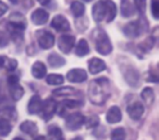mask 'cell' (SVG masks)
<instances>
[{"label": "cell", "instance_id": "cell-15", "mask_svg": "<svg viewBox=\"0 0 159 140\" xmlns=\"http://www.w3.org/2000/svg\"><path fill=\"white\" fill-rule=\"evenodd\" d=\"M43 101L40 99V96L38 95H33L31 98L27 105V111L31 115H35V114L40 113V109H42Z\"/></svg>", "mask_w": 159, "mask_h": 140}, {"label": "cell", "instance_id": "cell-38", "mask_svg": "<svg viewBox=\"0 0 159 140\" xmlns=\"http://www.w3.org/2000/svg\"><path fill=\"white\" fill-rule=\"evenodd\" d=\"M37 1L40 3V5L45 6V5H48V3H49V1H50V0H37Z\"/></svg>", "mask_w": 159, "mask_h": 140}, {"label": "cell", "instance_id": "cell-26", "mask_svg": "<svg viewBox=\"0 0 159 140\" xmlns=\"http://www.w3.org/2000/svg\"><path fill=\"white\" fill-rule=\"evenodd\" d=\"M46 82L50 85H60L64 82V78L61 75L51 74L46 77Z\"/></svg>", "mask_w": 159, "mask_h": 140}, {"label": "cell", "instance_id": "cell-37", "mask_svg": "<svg viewBox=\"0 0 159 140\" xmlns=\"http://www.w3.org/2000/svg\"><path fill=\"white\" fill-rule=\"evenodd\" d=\"M7 11H8V6L6 5L5 2H2V1H0V18H1Z\"/></svg>", "mask_w": 159, "mask_h": 140}, {"label": "cell", "instance_id": "cell-41", "mask_svg": "<svg viewBox=\"0 0 159 140\" xmlns=\"http://www.w3.org/2000/svg\"><path fill=\"white\" fill-rule=\"evenodd\" d=\"M72 140H83V139L81 137H75L74 139H72Z\"/></svg>", "mask_w": 159, "mask_h": 140}, {"label": "cell", "instance_id": "cell-4", "mask_svg": "<svg viewBox=\"0 0 159 140\" xmlns=\"http://www.w3.org/2000/svg\"><path fill=\"white\" fill-rule=\"evenodd\" d=\"M56 109H57V105L53 99L49 98L47 99L45 102H43L42 109H40V113H42V117L45 120H48L55 115Z\"/></svg>", "mask_w": 159, "mask_h": 140}, {"label": "cell", "instance_id": "cell-36", "mask_svg": "<svg viewBox=\"0 0 159 140\" xmlns=\"http://www.w3.org/2000/svg\"><path fill=\"white\" fill-rule=\"evenodd\" d=\"M9 44V37L5 33L0 32V47H6Z\"/></svg>", "mask_w": 159, "mask_h": 140}, {"label": "cell", "instance_id": "cell-28", "mask_svg": "<svg viewBox=\"0 0 159 140\" xmlns=\"http://www.w3.org/2000/svg\"><path fill=\"white\" fill-rule=\"evenodd\" d=\"M121 13L123 17L129 18V17L133 16L134 14V8H133L132 3L129 1V0H124L121 5Z\"/></svg>", "mask_w": 159, "mask_h": 140}, {"label": "cell", "instance_id": "cell-9", "mask_svg": "<svg viewBox=\"0 0 159 140\" xmlns=\"http://www.w3.org/2000/svg\"><path fill=\"white\" fill-rule=\"evenodd\" d=\"M51 27L58 32H68L71 30L70 23L63 16H56L51 21Z\"/></svg>", "mask_w": 159, "mask_h": 140}, {"label": "cell", "instance_id": "cell-30", "mask_svg": "<svg viewBox=\"0 0 159 140\" xmlns=\"http://www.w3.org/2000/svg\"><path fill=\"white\" fill-rule=\"evenodd\" d=\"M75 89H73V88L71 87H64V88H59V89L55 90V91L52 92L53 95L56 96H69L71 95V94L75 93Z\"/></svg>", "mask_w": 159, "mask_h": 140}, {"label": "cell", "instance_id": "cell-21", "mask_svg": "<svg viewBox=\"0 0 159 140\" xmlns=\"http://www.w3.org/2000/svg\"><path fill=\"white\" fill-rule=\"evenodd\" d=\"M20 129L23 131L24 133L29 136H35L37 133V125L34 122H31V120H25L22 124L20 125Z\"/></svg>", "mask_w": 159, "mask_h": 140}, {"label": "cell", "instance_id": "cell-39", "mask_svg": "<svg viewBox=\"0 0 159 140\" xmlns=\"http://www.w3.org/2000/svg\"><path fill=\"white\" fill-rule=\"evenodd\" d=\"M3 62H5V57H1V56H0V68L3 67Z\"/></svg>", "mask_w": 159, "mask_h": 140}, {"label": "cell", "instance_id": "cell-24", "mask_svg": "<svg viewBox=\"0 0 159 140\" xmlns=\"http://www.w3.org/2000/svg\"><path fill=\"white\" fill-rule=\"evenodd\" d=\"M89 53V46L87 44L86 40H80L79 43L76 45V48H75V54L80 57H84L87 54Z\"/></svg>", "mask_w": 159, "mask_h": 140}, {"label": "cell", "instance_id": "cell-25", "mask_svg": "<svg viewBox=\"0 0 159 140\" xmlns=\"http://www.w3.org/2000/svg\"><path fill=\"white\" fill-rule=\"evenodd\" d=\"M71 11L72 13L74 14V17L76 18H80V17H82L85 12V7L82 2H80V1H73L72 5H71Z\"/></svg>", "mask_w": 159, "mask_h": 140}, {"label": "cell", "instance_id": "cell-6", "mask_svg": "<svg viewBox=\"0 0 159 140\" xmlns=\"http://www.w3.org/2000/svg\"><path fill=\"white\" fill-rule=\"evenodd\" d=\"M38 45L43 49H49L55 45V36L47 31L38 32Z\"/></svg>", "mask_w": 159, "mask_h": 140}, {"label": "cell", "instance_id": "cell-1", "mask_svg": "<svg viewBox=\"0 0 159 140\" xmlns=\"http://www.w3.org/2000/svg\"><path fill=\"white\" fill-rule=\"evenodd\" d=\"M87 94H89V101L93 104L102 105L110 94V83H109L108 79L98 78L93 80L89 83Z\"/></svg>", "mask_w": 159, "mask_h": 140}, {"label": "cell", "instance_id": "cell-29", "mask_svg": "<svg viewBox=\"0 0 159 140\" xmlns=\"http://www.w3.org/2000/svg\"><path fill=\"white\" fill-rule=\"evenodd\" d=\"M12 129V126L10 124V122L8 119H5V118H0V136L2 137H6L10 133Z\"/></svg>", "mask_w": 159, "mask_h": 140}, {"label": "cell", "instance_id": "cell-40", "mask_svg": "<svg viewBox=\"0 0 159 140\" xmlns=\"http://www.w3.org/2000/svg\"><path fill=\"white\" fill-rule=\"evenodd\" d=\"M34 140H47L46 137H44V136H38V137H36Z\"/></svg>", "mask_w": 159, "mask_h": 140}, {"label": "cell", "instance_id": "cell-22", "mask_svg": "<svg viewBox=\"0 0 159 140\" xmlns=\"http://www.w3.org/2000/svg\"><path fill=\"white\" fill-rule=\"evenodd\" d=\"M141 96H142V100L144 101V103H145L146 105H148V106H150V105L154 103L155 93L152 88H144L141 93Z\"/></svg>", "mask_w": 159, "mask_h": 140}, {"label": "cell", "instance_id": "cell-32", "mask_svg": "<svg viewBox=\"0 0 159 140\" xmlns=\"http://www.w3.org/2000/svg\"><path fill=\"white\" fill-rule=\"evenodd\" d=\"M84 125L86 126L87 129L89 128H95L99 125V117L97 115H92L89 117L85 118L84 120Z\"/></svg>", "mask_w": 159, "mask_h": 140}, {"label": "cell", "instance_id": "cell-33", "mask_svg": "<svg viewBox=\"0 0 159 140\" xmlns=\"http://www.w3.org/2000/svg\"><path fill=\"white\" fill-rule=\"evenodd\" d=\"M3 67L9 71H13L18 67V61L16 59H11V58L5 57V62H3Z\"/></svg>", "mask_w": 159, "mask_h": 140}, {"label": "cell", "instance_id": "cell-7", "mask_svg": "<svg viewBox=\"0 0 159 140\" xmlns=\"http://www.w3.org/2000/svg\"><path fill=\"white\" fill-rule=\"evenodd\" d=\"M75 44V37L72 35H61L58 41L59 49L64 54H69Z\"/></svg>", "mask_w": 159, "mask_h": 140}, {"label": "cell", "instance_id": "cell-13", "mask_svg": "<svg viewBox=\"0 0 159 140\" xmlns=\"http://www.w3.org/2000/svg\"><path fill=\"white\" fill-rule=\"evenodd\" d=\"M105 19L107 22H111L117 16V6L111 0H105Z\"/></svg>", "mask_w": 159, "mask_h": 140}, {"label": "cell", "instance_id": "cell-43", "mask_svg": "<svg viewBox=\"0 0 159 140\" xmlns=\"http://www.w3.org/2000/svg\"><path fill=\"white\" fill-rule=\"evenodd\" d=\"M84 1H86V2H89V1H92V0H84Z\"/></svg>", "mask_w": 159, "mask_h": 140}, {"label": "cell", "instance_id": "cell-44", "mask_svg": "<svg viewBox=\"0 0 159 140\" xmlns=\"http://www.w3.org/2000/svg\"><path fill=\"white\" fill-rule=\"evenodd\" d=\"M61 140H64V139H61Z\"/></svg>", "mask_w": 159, "mask_h": 140}, {"label": "cell", "instance_id": "cell-14", "mask_svg": "<svg viewBox=\"0 0 159 140\" xmlns=\"http://www.w3.org/2000/svg\"><path fill=\"white\" fill-rule=\"evenodd\" d=\"M122 119V113L118 106H111L106 114V120L109 124H117Z\"/></svg>", "mask_w": 159, "mask_h": 140}, {"label": "cell", "instance_id": "cell-35", "mask_svg": "<svg viewBox=\"0 0 159 140\" xmlns=\"http://www.w3.org/2000/svg\"><path fill=\"white\" fill-rule=\"evenodd\" d=\"M134 5L139 13H144L145 12L146 0H134Z\"/></svg>", "mask_w": 159, "mask_h": 140}, {"label": "cell", "instance_id": "cell-11", "mask_svg": "<svg viewBox=\"0 0 159 140\" xmlns=\"http://www.w3.org/2000/svg\"><path fill=\"white\" fill-rule=\"evenodd\" d=\"M128 114L132 119L134 120H139L142 117V115L144 114V106L142 103L139 102H135L133 104L129 105L128 106Z\"/></svg>", "mask_w": 159, "mask_h": 140}, {"label": "cell", "instance_id": "cell-3", "mask_svg": "<svg viewBox=\"0 0 159 140\" xmlns=\"http://www.w3.org/2000/svg\"><path fill=\"white\" fill-rule=\"evenodd\" d=\"M85 117L80 113L70 114L66 119V127L69 130H77L84 125Z\"/></svg>", "mask_w": 159, "mask_h": 140}, {"label": "cell", "instance_id": "cell-5", "mask_svg": "<svg viewBox=\"0 0 159 140\" xmlns=\"http://www.w3.org/2000/svg\"><path fill=\"white\" fill-rule=\"evenodd\" d=\"M9 23L12 29L20 30V31L25 30V27H26V25H27L25 17L23 16L22 13H19V12H13V13L9 17Z\"/></svg>", "mask_w": 159, "mask_h": 140}, {"label": "cell", "instance_id": "cell-31", "mask_svg": "<svg viewBox=\"0 0 159 140\" xmlns=\"http://www.w3.org/2000/svg\"><path fill=\"white\" fill-rule=\"evenodd\" d=\"M125 137H126V133L124 130V128H122V127L113 129L110 136L111 140H125Z\"/></svg>", "mask_w": 159, "mask_h": 140}, {"label": "cell", "instance_id": "cell-20", "mask_svg": "<svg viewBox=\"0 0 159 140\" xmlns=\"http://www.w3.org/2000/svg\"><path fill=\"white\" fill-rule=\"evenodd\" d=\"M46 66L43 64L42 61H37L33 65L32 67V75L35 77L36 79H43L46 77Z\"/></svg>", "mask_w": 159, "mask_h": 140}, {"label": "cell", "instance_id": "cell-8", "mask_svg": "<svg viewBox=\"0 0 159 140\" xmlns=\"http://www.w3.org/2000/svg\"><path fill=\"white\" fill-rule=\"evenodd\" d=\"M66 79H68L70 82L74 83H81L84 82L87 79V74L84 69H71L70 71L66 74Z\"/></svg>", "mask_w": 159, "mask_h": 140}, {"label": "cell", "instance_id": "cell-18", "mask_svg": "<svg viewBox=\"0 0 159 140\" xmlns=\"http://www.w3.org/2000/svg\"><path fill=\"white\" fill-rule=\"evenodd\" d=\"M9 84V91L10 95H11L13 101H19L22 99V96L24 95V89L22 88V85L19 82L16 83H8Z\"/></svg>", "mask_w": 159, "mask_h": 140}, {"label": "cell", "instance_id": "cell-10", "mask_svg": "<svg viewBox=\"0 0 159 140\" xmlns=\"http://www.w3.org/2000/svg\"><path fill=\"white\" fill-rule=\"evenodd\" d=\"M142 31V25L139 23V21H132L129 22L128 24H125V27H123V32L128 37L130 38H135L141 34Z\"/></svg>", "mask_w": 159, "mask_h": 140}, {"label": "cell", "instance_id": "cell-34", "mask_svg": "<svg viewBox=\"0 0 159 140\" xmlns=\"http://www.w3.org/2000/svg\"><path fill=\"white\" fill-rule=\"evenodd\" d=\"M152 14L155 19H158L159 17V1L158 0H152Z\"/></svg>", "mask_w": 159, "mask_h": 140}, {"label": "cell", "instance_id": "cell-12", "mask_svg": "<svg viewBox=\"0 0 159 140\" xmlns=\"http://www.w3.org/2000/svg\"><path fill=\"white\" fill-rule=\"evenodd\" d=\"M49 18V13L44 9H37L32 13L31 19L33 21L34 24L37 25H43L48 21Z\"/></svg>", "mask_w": 159, "mask_h": 140}, {"label": "cell", "instance_id": "cell-27", "mask_svg": "<svg viewBox=\"0 0 159 140\" xmlns=\"http://www.w3.org/2000/svg\"><path fill=\"white\" fill-rule=\"evenodd\" d=\"M48 139L49 140H61V139H63L61 129L57 126L49 127L48 128Z\"/></svg>", "mask_w": 159, "mask_h": 140}, {"label": "cell", "instance_id": "cell-17", "mask_svg": "<svg viewBox=\"0 0 159 140\" xmlns=\"http://www.w3.org/2000/svg\"><path fill=\"white\" fill-rule=\"evenodd\" d=\"M124 78L125 81L132 87H136L139 83V74L137 72V70L133 69L132 67L126 69L125 74H124Z\"/></svg>", "mask_w": 159, "mask_h": 140}, {"label": "cell", "instance_id": "cell-23", "mask_svg": "<svg viewBox=\"0 0 159 140\" xmlns=\"http://www.w3.org/2000/svg\"><path fill=\"white\" fill-rule=\"evenodd\" d=\"M48 64L50 65L52 68H59V67H62L66 65V60L60 55L53 53L48 56Z\"/></svg>", "mask_w": 159, "mask_h": 140}, {"label": "cell", "instance_id": "cell-19", "mask_svg": "<svg viewBox=\"0 0 159 140\" xmlns=\"http://www.w3.org/2000/svg\"><path fill=\"white\" fill-rule=\"evenodd\" d=\"M93 18L96 22H100L105 19V3L104 1H98L94 5L93 7Z\"/></svg>", "mask_w": 159, "mask_h": 140}, {"label": "cell", "instance_id": "cell-42", "mask_svg": "<svg viewBox=\"0 0 159 140\" xmlns=\"http://www.w3.org/2000/svg\"><path fill=\"white\" fill-rule=\"evenodd\" d=\"M13 140H24V139H22V138H19V137H16V138H14Z\"/></svg>", "mask_w": 159, "mask_h": 140}, {"label": "cell", "instance_id": "cell-2", "mask_svg": "<svg viewBox=\"0 0 159 140\" xmlns=\"http://www.w3.org/2000/svg\"><path fill=\"white\" fill-rule=\"evenodd\" d=\"M95 41V48L100 55H109L112 51V45L107 36L106 32L102 30H97L94 36Z\"/></svg>", "mask_w": 159, "mask_h": 140}, {"label": "cell", "instance_id": "cell-16", "mask_svg": "<svg viewBox=\"0 0 159 140\" xmlns=\"http://www.w3.org/2000/svg\"><path fill=\"white\" fill-rule=\"evenodd\" d=\"M89 69L91 74H99V72L106 69V64H105L104 60L99 59V58H92L89 61Z\"/></svg>", "mask_w": 159, "mask_h": 140}]
</instances>
